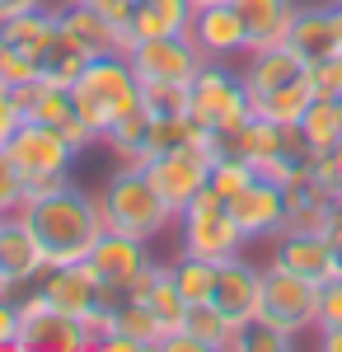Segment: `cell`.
I'll use <instances>...</instances> for the list:
<instances>
[{
    "label": "cell",
    "mask_w": 342,
    "mask_h": 352,
    "mask_svg": "<svg viewBox=\"0 0 342 352\" xmlns=\"http://www.w3.org/2000/svg\"><path fill=\"white\" fill-rule=\"evenodd\" d=\"M33 226V235L43 240V254H47V268L52 263H84L94 240L108 230L104 221V202L99 192H84L80 184H61V188L43 192V197H28L19 207Z\"/></svg>",
    "instance_id": "1"
},
{
    "label": "cell",
    "mask_w": 342,
    "mask_h": 352,
    "mask_svg": "<svg viewBox=\"0 0 342 352\" xmlns=\"http://www.w3.org/2000/svg\"><path fill=\"white\" fill-rule=\"evenodd\" d=\"M99 202H104L108 230H122V235H136V240H159L179 221V212L164 202V192L150 184V174L141 164H117L104 179Z\"/></svg>",
    "instance_id": "2"
},
{
    "label": "cell",
    "mask_w": 342,
    "mask_h": 352,
    "mask_svg": "<svg viewBox=\"0 0 342 352\" xmlns=\"http://www.w3.org/2000/svg\"><path fill=\"white\" fill-rule=\"evenodd\" d=\"M76 104H80V113L94 122L99 136H104L117 118H127V113L141 109V80H136L127 52L94 56L76 80Z\"/></svg>",
    "instance_id": "3"
},
{
    "label": "cell",
    "mask_w": 342,
    "mask_h": 352,
    "mask_svg": "<svg viewBox=\"0 0 342 352\" xmlns=\"http://www.w3.org/2000/svg\"><path fill=\"white\" fill-rule=\"evenodd\" d=\"M5 151H10L14 169L24 174V202H28V197H43V192H52V188H61V184L71 179V164H76V155H80L76 146L61 136V127L38 122V118L24 122Z\"/></svg>",
    "instance_id": "4"
},
{
    "label": "cell",
    "mask_w": 342,
    "mask_h": 352,
    "mask_svg": "<svg viewBox=\"0 0 342 352\" xmlns=\"http://www.w3.org/2000/svg\"><path fill=\"white\" fill-rule=\"evenodd\" d=\"M174 230H179V254L207 258V263L235 258V254H244V249H249V235L239 230V221L230 217L225 197H220L216 188L197 192L183 212H179Z\"/></svg>",
    "instance_id": "5"
},
{
    "label": "cell",
    "mask_w": 342,
    "mask_h": 352,
    "mask_svg": "<svg viewBox=\"0 0 342 352\" xmlns=\"http://www.w3.org/2000/svg\"><path fill=\"white\" fill-rule=\"evenodd\" d=\"M33 287L43 292V300H47V305H56V310H66V315L84 320V324H89V333H94V343H99V333L108 329V310L127 296V292L104 287V282L94 277V268H89V263H52V268L33 282Z\"/></svg>",
    "instance_id": "6"
},
{
    "label": "cell",
    "mask_w": 342,
    "mask_h": 352,
    "mask_svg": "<svg viewBox=\"0 0 342 352\" xmlns=\"http://www.w3.org/2000/svg\"><path fill=\"white\" fill-rule=\"evenodd\" d=\"M249 118H253V99H249L239 66L235 61H207L192 76V122L202 132H230Z\"/></svg>",
    "instance_id": "7"
},
{
    "label": "cell",
    "mask_w": 342,
    "mask_h": 352,
    "mask_svg": "<svg viewBox=\"0 0 342 352\" xmlns=\"http://www.w3.org/2000/svg\"><path fill=\"white\" fill-rule=\"evenodd\" d=\"M19 315H24V324H19V348L14 352H89V348H99L89 324L76 320V315H66V310H56V305H47L38 287L19 292Z\"/></svg>",
    "instance_id": "8"
},
{
    "label": "cell",
    "mask_w": 342,
    "mask_h": 352,
    "mask_svg": "<svg viewBox=\"0 0 342 352\" xmlns=\"http://www.w3.org/2000/svg\"><path fill=\"white\" fill-rule=\"evenodd\" d=\"M319 296H323L319 282L295 277V272L277 268V263H263V310H258V320L305 338V333L319 329Z\"/></svg>",
    "instance_id": "9"
},
{
    "label": "cell",
    "mask_w": 342,
    "mask_h": 352,
    "mask_svg": "<svg viewBox=\"0 0 342 352\" xmlns=\"http://www.w3.org/2000/svg\"><path fill=\"white\" fill-rule=\"evenodd\" d=\"M211 305L220 310V320L230 329H249L263 310V268L249 263L244 254L235 258H220L216 277H211Z\"/></svg>",
    "instance_id": "10"
},
{
    "label": "cell",
    "mask_w": 342,
    "mask_h": 352,
    "mask_svg": "<svg viewBox=\"0 0 342 352\" xmlns=\"http://www.w3.org/2000/svg\"><path fill=\"white\" fill-rule=\"evenodd\" d=\"M146 174H150V184L164 192V202H169L174 212H183L197 192L211 188V151H207V141H192V146H179V151L155 155V160L146 164Z\"/></svg>",
    "instance_id": "11"
},
{
    "label": "cell",
    "mask_w": 342,
    "mask_h": 352,
    "mask_svg": "<svg viewBox=\"0 0 342 352\" xmlns=\"http://www.w3.org/2000/svg\"><path fill=\"white\" fill-rule=\"evenodd\" d=\"M127 61H132L136 80H183V85L207 66V56L192 43V33H164V38L132 43Z\"/></svg>",
    "instance_id": "12"
},
{
    "label": "cell",
    "mask_w": 342,
    "mask_h": 352,
    "mask_svg": "<svg viewBox=\"0 0 342 352\" xmlns=\"http://www.w3.org/2000/svg\"><path fill=\"white\" fill-rule=\"evenodd\" d=\"M225 207H230V217L239 221V230L253 240H277L282 230H286V188L282 184H272V179H253L249 188H239L235 197H225Z\"/></svg>",
    "instance_id": "13"
},
{
    "label": "cell",
    "mask_w": 342,
    "mask_h": 352,
    "mask_svg": "<svg viewBox=\"0 0 342 352\" xmlns=\"http://www.w3.org/2000/svg\"><path fill=\"white\" fill-rule=\"evenodd\" d=\"M0 272H5V282L14 287V296H19L24 287H33V282L47 272L43 240L33 235V226H28L24 212L0 217Z\"/></svg>",
    "instance_id": "14"
},
{
    "label": "cell",
    "mask_w": 342,
    "mask_h": 352,
    "mask_svg": "<svg viewBox=\"0 0 342 352\" xmlns=\"http://www.w3.org/2000/svg\"><path fill=\"white\" fill-rule=\"evenodd\" d=\"M286 43L295 47V56H300L305 66H319V61L342 56V10H338V0H333V5H300Z\"/></svg>",
    "instance_id": "15"
},
{
    "label": "cell",
    "mask_w": 342,
    "mask_h": 352,
    "mask_svg": "<svg viewBox=\"0 0 342 352\" xmlns=\"http://www.w3.org/2000/svg\"><path fill=\"white\" fill-rule=\"evenodd\" d=\"M94 277L113 287V292H127L132 287V277L146 263H150V240H136V235H122V230H104L94 249H89V258H84Z\"/></svg>",
    "instance_id": "16"
},
{
    "label": "cell",
    "mask_w": 342,
    "mask_h": 352,
    "mask_svg": "<svg viewBox=\"0 0 342 352\" xmlns=\"http://www.w3.org/2000/svg\"><path fill=\"white\" fill-rule=\"evenodd\" d=\"M267 263L295 272V277H310V282H333V244L323 230H282L272 240Z\"/></svg>",
    "instance_id": "17"
},
{
    "label": "cell",
    "mask_w": 342,
    "mask_h": 352,
    "mask_svg": "<svg viewBox=\"0 0 342 352\" xmlns=\"http://www.w3.org/2000/svg\"><path fill=\"white\" fill-rule=\"evenodd\" d=\"M192 43L202 47L207 61H239L249 52V28L239 19L235 0L230 5H202L192 19Z\"/></svg>",
    "instance_id": "18"
},
{
    "label": "cell",
    "mask_w": 342,
    "mask_h": 352,
    "mask_svg": "<svg viewBox=\"0 0 342 352\" xmlns=\"http://www.w3.org/2000/svg\"><path fill=\"white\" fill-rule=\"evenodd\" d=\"M239 76L249 85V99H258V94H272V89H282V85H295L310 76V66L295 56L290 43H277V47H258V52H244L239 56Z\"/></svg>",
    "instance_id": "19"
},
{
    "label": "cell",
    "mask_w": 342,
    "mask_h": 352,
    "mask_svg": "<svg viewBox=\"0 0 342 352\" xmlns=\"http://www.w3.org/2000/svg\"><path fill=\"white\" fill-rule=\"evenodd\" d=\"M56 24L66 28V33H71V38H76V43H80L89 56H108V52H122V47H127L122 28L108 24L99 10H89V5H80V0H71V5H56Z\"/></svg>",
    "instance_id": "20"
},
{
    "label": "cell",
    "mask_w": 342,
    "mask_h": 352,
    "mask_svg": "<svg viewBox=\"0 0 342 352\" xmlns=\"http://www.w3.org/2000/svg\"><path fill=\"white\" fill-rule=\"evenodd\" d=\"M192 19H197L192 0H136V14L127 24V47L146 38H164V33H192Z\"/></svg>",
    "instance_id": "21"
},
{
    "label": "cell",
    "mask_w": 342,
    "mask_h": 352,
    "mask_svg": "<svg viewBox=\"0 0 342 352\" xmlns=\"http://www.w3.org/2000/svg\"><path fill=\"white\" fill-rule=\"evenodd\" d=\"M235 10H239V19H244V28H249V52L286 43L290 24L300 14L295 0H235Z\"/></svg>",
    "instance_id": "22"
},
{
    "label": "cell",
    "mask_w": 342,
    "mask_h": 352,
    "mask_svg": "<svg viewBox=\"0 0 342 352\" xmlns=\"http://www.w3.org/2000/svg\"><path fill=\"white\" fill-rule=\"evenodd\" d=\"M0 33H5V43H10L14 52L28 56V61L43 71V56H47V47H52V38H56V5L28 10V14H19V19L0 24Z\"/></svg>",
    "instance_id": "23"
},
{
    "label": "cell",
    "mask_w": 342,
    "mask_h": 352,
    "mask_svg": "<svg viewBox=\"0 0 342 352\" xmlns=\"http://www.w3.org/2000/svg\"><path fill=\"white\" fill-rule=\"evenodd\" d=\"M150 127H155V118L146 109H136V113H127V118H117L113 127L104 132V146L113 151V160L117 164H146L155 160L150 155Z\"/></svg>",
    "instance_id": "24"
},
{
    "label": "cell",
    "mask_w": 342,
    "mask_h": 352,
    "mask_svg": "<svg viewBox=\"0 0 342 352\" xmlns=\"http://www.w3.org/2000/svg\"><path fill=\"white\" fill-rule=\"evenodd\" d=\"M295 132L305 141V151L319 155V151H328V146H338L342 141V99H319L305 109V118L295 122Z\"/></svg>",
    "instance_id": "25"
},
{
    "label": "cell",
    "mask_w": 342,
    "mask_h": 352,
    "mask_svg": "<svg viewBox=\"0 0 342 352\" xmlns=\"http://www.w3.org/2000/svg\"><path fill=\"white\" fill-rule=\"evenodd\" d=\"M310 104H315V80L305 76V80L282 85V89H272V94H258V99H253V113H258V118H272V122H282V127H295V122L305 118Z\"/></svg>",
    "instance_id": "26"
},
{
    "label": "cell",
    "mask_w": 342,
    "mask_h": 352,
    "mask_svg": "<svg viewBox=\"0 0 342 352\" xmlns=\"http://www.w3.org/2000/svg\"><path fill=\"white\" fill-rule=\"evenodd\" d=\"M146 310L155 315V324H159V343L169 338V333H179L183 329V320H187V300H183V292H179V282H174V263L159 272V282L146 292Z\"/></svg>",
    "instance_id": "27"
},
{
    "label": "cell",
    "mask_w": 342,
    "mask_h": 352,
    "mask_svg": "<svg viewBox=\"0 0 342 352\" xmlns=\"http://www.w3.org/2000/svg\"><path fill=\"white\" fill-rule=\"evenodd\" d=\"M89 61H94V56L84 52L61 24H56V38H52V47H47V56H43V71H38V76L52 80V85H76L80 71H84Z\"/></svg>",
    "instance_id": "28"
},
{
    "label": "cell",
    "mask_w": 342,
    "mask_h": 352,
    "mask_svg": "<svg viewBox=\"0 0 342 352\" xmlns=\"http://www.w3.org/2000/svg\"><path fill=\"white\" fill-rule=\"evenodd\" d=\"M183 329L202 343V352H235V333L225 320H220V310L211 305V300H197V305H187V320Z\"/></svg>",
    "instance_id": "29"
},
{
    "label": "cell",
    "mask_w": 342,
    "mask_h": 352,
    "mask_svg": "<svg viewBox=\"0 0 342 352\" xmlns=\"http://www.w3.org/2000/svg\"><path fill=\"white\" fill-rule=\"evenodd\" d=\"M141 109L150 118H192V80H141Z\"/></svg>",
    "instance_id": "30"
},
{
    "label": "cell",
    "mask_w": 342,
    "mask_h": 352,
    "mask_svg": "<svg viewBox=\"0 0 342 352\" xmlns=\"http://www.w3.org/2000/svg\"><path fill=\"white\" fill-rule=\"evenodd\" d=\"M211 277H216V263L192 258V254H179V263H174V282H179V292H183L187 305H197V300L211 296Z\"/></svg>",
    "instance_id": "31"
},
{
    "label": "cell",
    "mask_w": 342,
    "mask_h": 352,
    "mask_svg": "<svg viewBox=\"0 0 342 352\" xmlns=\"http://www.w3.org/2000/svg\"><path fill=\"white\" fill-rule=\"evenodd\" d=\"M295 348V333L267 324V320H253L249 329L235 333V352H290Z\"/></svg>",
    "instance_id": "32"
},
{
    "label": "cell",
    "mask_w": 342,
    "mask_h": 352,
    "mask_svg": "<svg viewBox=\"0 0 342 352\" xmlns=\"http://www.w3.org/2000/svg\"><path fill=\"white\" fill-rule=\"evenodd\" d=\"M258 179V169L249 160H239V155H220V160H211V188L220 192V197H235L239 188H249Z\"/></svg>",
    "instance_id": "33"
},
{
    "label": "cell",
    "mask_w": 342,
    "mask_h": 352,
    "mask_svg": "<svg viewBox=\"0 0 342 352\" xmlns=\"http://www.w3.org/2000/svg\"><path fill=\"white\" fill-rule=\"evenodd\" d=\"M28 80H43L38 76V66L19 56L10 43H5V33H0V89H14V85H28Z\"/></svg>",
    "instance_id": "34"
},
{
    "label": "cell",
    "mask_w": 342,
    "mask_h": 352,
    "mask_svg": "<svg viewBox=\"0 0 342 352\" xmlns=\"http://www.w3.org/2000/svg\"><path fill=\"white\" fill-rule=\"evenodd\" d=\"M310 179L328 192H342V141L328 146V151H319V155H310Z\"/></svg>",
    "instance_id": "35"
},
{
    "label": "cell",
    "mask_w": 342,
    "mask_h": 352,
    "mask_svg": "<svg viewBox=\"0 0 342 352\" xmlns=\"http://www.w3.org/2000/svg\"><path fill=\"white\" fill-rule=\"evenodd\" d=\"M19 207H24V174L14 169L10 151H0V217H10Z\"/></svg>",
    "instance_id": "36"
},
{
    "label": "cell",
    "mask_w": 342,
    "mask_h": 352,
    "mask_svg": "<svg viewBox=\"0 0 342 352\" xmlns=\"http://www.w3.org/2000/svg\"><path fill=\"white\" fill-rule=\"evenodd\" d=\"M310 80H315V94H319V99H342V56L310 66Z\"/></svg>",
    "instance_id": "37"
},
{
    "label": "cell",
    "mask_w": 342,
    "mask_h": 352,
    "mask_svg": "<svg viewBox=\"0 0 342 352\" xmlns=\"http://www.w3.org/2000/svg\"><path fill=\"white\" fill-rule=\"evenodd\" d=\"M19 324H24V315H19V296H0V352L19 348Z\"/></svg>",
    "instance_id": "38"
},
{
    "label": "cell",
    "mask_w": 342,
    "mask_h": 352,
    "mask_svg": "<svg viewBox=\"0 0 342 352\" xmlns=\"http://www.w3.org/2000/svg\"><path fill=\"white\" fill-rule=\"evenodd\" d=\"M319 329H342V277L323 282V296H319Z\"/></svg>",
    "instance_id": "39"
},
{
    "label": "cell",
    "mask_w": 342,
    "mask_h": 352,
    "mask_svg": "<svg viewBox=\"0 0 342 352\" xmlns=\"http://www.w3.org/2000/svg\"><path fill=\"white\" fill-rule=\"evenodd\" d=\"M24 122H28V118H24V109L14 104V94H10V89H0V151L14 141V132H19Z\"/></svg>",
    "instance_id": "40"
},
{
    "label": "cell",
    "mask_w": 342,
    "mask_h": 352,
    "mask_svg": "<svg viewBox=\"0 0 342 352\" xmlns=\"http://www.w3.org/2000/svg\"><path fill=\"white\" fill-rule=\"evenodd\" d=\"M80 5L99 10L108 24H117V28H122V38H127V24H132V14H136V0H80Z\"/></svg>",
    "instance_id": "41"
},
{
    "label": "cell",
    "mask_w": 342,
    "mask_h": 352,
    "mask_svg": "<svg viewBox=\"0 0 342 352\" xmlns=\"http://www.w3.org/2000/svg\"><path fill=\"white\" fill-rule=\"evenodd\" d=\"M99 348H104V352H150L141 338H132V333H117V329H108L104 338H99Z\"/></svg>",
    "instance_id": "42"
},
{
    "label": "cell",
    "mask_w": 342,
    "mask_h": 352,
    "mask_svg": "<svg viewBox=\"0 0 342 352\" xmlns=\"http://www.w3.org/2000/svg\"><path fill=\"white\" fill-rule=\"evenodd\" d=\"M47 0H0V24H10V19H19L28 10H43Z\"/></svg>",
    "instance_id": "43"
},
{
    "label": "cell",
    "mask_w": 342,
    "mask_h": 352,
    "mask_svg": "<svg viewBox=\"0 0 342 352\" xmlns=\"http://www.w3.org/2000/svg\"><path fill=\"white\" fill-rule=\"evenodd\" d=\"M315 338H319V348H323V352H342V329H319Z\"/></svg>",
    "instance_id": "44"
},
{
    "label": "cell",
    "mask_w": 342,
    "mask_h": 352,
    "mask_svg": "<svg viewBox=\"0 0 342 352\" xmlns=\"http://www.w3.org/2000/svg\"><path fill=\"white\" fill-rule=\"evenodd\" d=\"M0 296H14V287L5 282V272H0Z\"/></svg>",
    "instance_id": "45"
},
{
    "label": "cell",
    "mask_w": 342,
    "mask_h": 352,
    "mask_svg": "<svg viewBox=\"0 0 342 352\" xmlns=\"http://www.w3.org/2000/svg\"><path fill=\"white\" fill-rule=\"evenodd\" d=\"M192 5H197V10H202V5H230V0H192Z\"/></svg>",
    "instance_id": "46"
},
{
    "label": "cell",
    "mask_w": 342,
    "mask_h": 352,
    "mask_svg": "<svg viewBox=\"0 0 342 352\" xmlns=\"http://www.w3.org/2000/svg\"><path fill=\"white\" fill-rule=\"evenodd\" d=\"M338 10H342V0H338Z\"/></svg>",
    "instance_id": "47"
}]
</instances>
